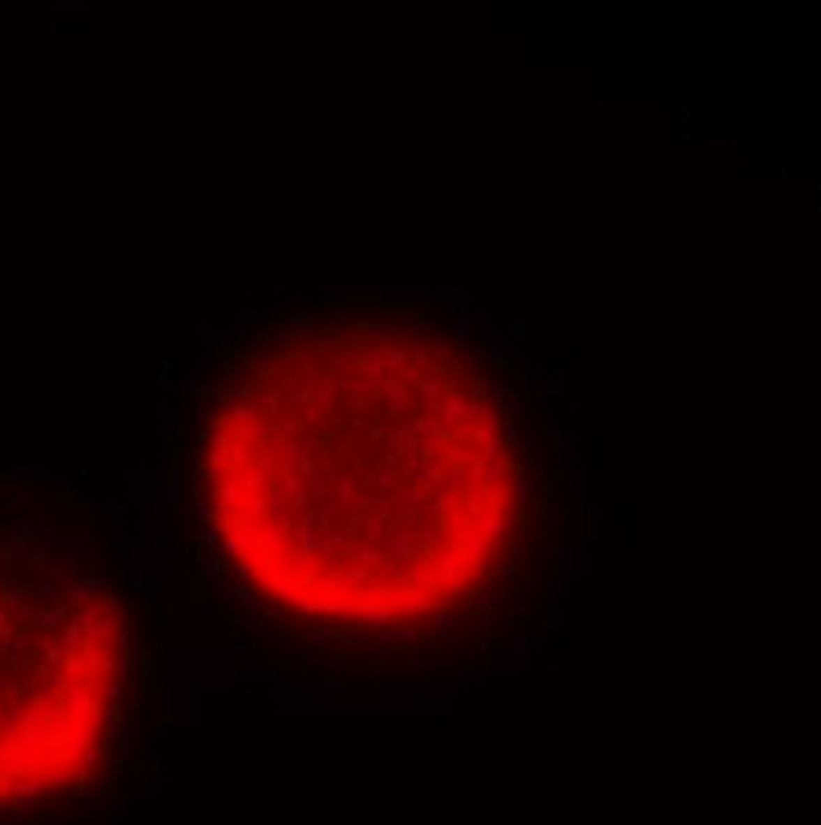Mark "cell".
<instances>
[{"mask_svg": "<svg viewBox=\"0 0 821 825\" xmlns=\"http://www.w3.org/2000/svg\"><path fill=\"white\" fill-rule=\"evenodd\" d=\"M132 610L114 577L0 519V811L84 792L132 687Z\"/></svg>", "mask_w": 821, "mask_h": 825, "instance_id": "7a4b0ae2", "label": "cell"}, {"mask_svg": "<svg viewBox=\"0 0 821 825\" xmlns=\"http://www.w3.org/2000/svg\"><path fill=\"white\" fill-rule=\"evenodd\" d=\"M416 351H288L227 387L194 493L249 595L325 628H416L482 599L519 548L508 416Z\"/></svg>", "mask_w": 821, "mask_h": 825, "instance_id": "6da1fadb", "label": "cell"}]
</instances>
